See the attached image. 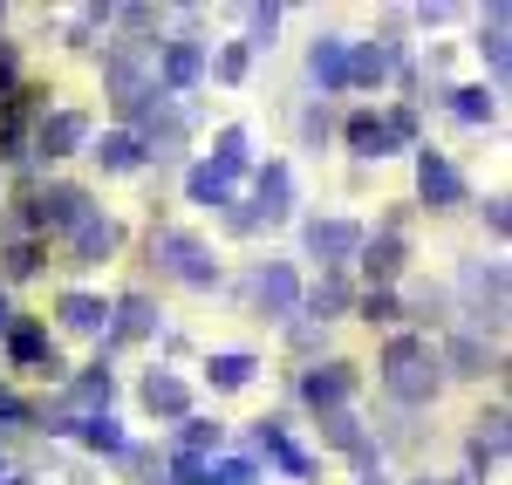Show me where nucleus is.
I'll return each mask as SVG.
<instances>
[{
    "label": "nucleus",
    "mask_w": 512,
    "mask_h": 485,
    "mask_svg": "<svg viewBox=\"0 0 512 485\" xmlns=\"http://www.w3.org/2000/svg\"><path fill=\"white\" fill-rule=\"evenodd\" d=\"M383 383H390L396 404H431L437 390H444V363H437L431 342H417V335H396L390 349H383Z\"/></svg>",
    "instance_id": "nucleus-1"
},
{
    "label": "nucleus",
    "mask_w": 512,
    "mask_h": 485,
    "mask_svg": "<svg viewBox=\"0 0 512 485\" xmlns=\"http://www.w3.org/2000/svg\"><path fill=\"white\" fill-rule=\"evenodd\" d=\"M458 287H465L472 315L492 328V335H499V328H506V260H465Z\"/></svg>",
    "instance_id": "nucleus-2"
},
{
    "label": "nucleus",
    "mask_w": 512,
    "mask_h": 485,
    "mask_svg": "<svg viewBox=\"0 0 512 485\" xmlns=\"http://www.w3.org/2000/svg\"><path fill=\"white\" fill-rule=\"evenodd\" d=\"M151 253H158V260H164V267H171V274H178L185 287H212V281H219V260H212V246L192 240V233H158V240H151Z\"/></svg>",
    "instance_id": "nucleus-3"
},
{
    "label": "nucleus",
    "mask_w": 512,
    "mask_h": 485,
    "mask_svg": "<svg viewBox=\"0 0 512 485\" xmlns=\"http://www.w3.org/2000/svg\"><path fill=\"white\" fill-rule=\"evenodd\" d=\"M103 76H110V96H117V110L130 117L158 82H144V41H123V48H110V62H103Z\"/></svg>",
    "instance_id": "nucleus-4"
},
{
    "label": "nucleus",
    "mask_w": 512,
    "mask_h": 485,
    "mask_svg": "<svg viewBox=\"0 0 512 485\" xmlns=\"http://www.w3.org/2000/svg\"><path fill=\"white\" fill-rule=\"evenodd\" d=\"M301 240H308V253H315L321 267L335 274L342 260H355V253H362V226H355V219H315Z\"/></svg>",
    "instance_id": "nucleus-5"
},
{
    "label": "nucleus",
    "mask_w": 512,
    "mask_h": 485,
    "mask_svg": "<svg viewBox=\"0 0 512 485\" xmlns=\"http://www.w3.org/2000/svg\"><path fill=\"white\" fill-rule=\"evenodd\" d=\"M417 192H424L431 212H444V205H465V178L451 171L444 151H417Z\"/></svg>",
    "instance_id": "nucleus-6"
},
{
    "label": "nucleus",
    "mask_w": 512,
    "mask_h": 485,
    "mask_svg": "<svg viewBox=\"0 0 512 485\" xmlns=\"http://www.w3.org/2000/svg\"><path fill=\"white\" fill-rule=\"evenodd\" d=\"M69 253H76V267H96V260H110V253H117V219H103V212L89 205L76 226H69Z\"/></svg>",
    "instance_id": "nucleus-7"
},
{
    "label": "nucleus",
    "mask_w": 512,
    "mask_h": 485,
    "mask_svg": "<svg viewBox=\"0 0 512 485\" xmlns=\"http://www.w3.org/2000/svg\"><path fill=\"white\" fill-rule=\"evenodd\" d=\"M82 212H89V199H82L76 185H55V192H41V199H28V226H48V233H69Z\"/></svg>",
    "instance_id": "nucleus-8"
},
{
    "label": "nucleus",
    "mask_w": 512,
    "mask_h": 485,
    "mask_svg": "<svg viewBox=\"0 0 512 485\" xmlns=\"http://www.w3.org/2000/svg\"><path fill=\"white\" fill-rule=\"evenodd\" d=\"M82 137H89V117H82V110H55V117L35 123V151L41 158H69Z\"/></svg>",
    "instance_id": "nucleus-9"
},
{
    "label": "nucleus",
    "mask_w": 512,
    "mask_h": 485,
    "mask_svg": "<svg viewBox=\"0 0 512 485\" xmlns=\"http://www.w3.org/2000/svg\"><path fill=\"white\" fill-rule=\"evenodd\" d=\"M308 76L321 82V96L349 89V41H342V35H321L315 48H308Z\"/></svg>",
    "instance_id": "nucleus-10"
},
{
    "label": "nucleus",
    "mask_w": 512,
    "mask_h": 485,
    "mask_svg": "<svg viewBox=\"0 0 512 485\" xmlns=\"http://www.w3.org/2000/svg\"><path fill=\"white\" fill-rule=\"evenodd\" d=\"M253 301H260L267 315H301V281H294V267H287V260H274V267L253 281Z\"/></svg>",
    "instance_id": "nucleus-11"
},
{
    "label": "nucleus",
    "mask_w": 512,
    "mask_h": 485,
    "mask_svg": "<svg viewBox=\"0 0 512 485\" xmlns=\"http://www.w3.org/2000/svg\"><path fill=\"white\" fill-rule=\"evenodd\" d=\"M287 205H294V178H287V164H267V171H260V205H253L246 219H253V226H280Z\"/></svg>",
    "instance_id": "nucleus-12"
},
{
    "label": "nucleus",
    "mask_w": 512,
    "mask_h": 485,
    "mask_svg": "<svg viewBox=\"0 0 512 485\" xmlns=\"http://www.w3.org/2000/svg\"><path fill=\"white\" fill-rule=\"evenodd\" d=\"M349 390H355L349 363H328V369H308V376H301V397H308L315 410H342V404H349Z\"/></svg>",
    "instance_id": "nucleus-13"
},
{
    "label": "nucleus",
    "mask_w": 512,
    "mask_h": 485,
    "mask_svg": "<svg viewBox=\"0 0 512 485\" xmlns=\"http://www.w3.org/2000/svg\"><path fill=\"white\" fill-rule=\"evenodd\" d=\"M233 178H239V164L205 158V164H192L185 192H192V205H233Z\"/></svg>",
    "instance_id": "nucleus-14"
},
{
    "label": "nucleus",
    "mask_w": 512,
    "mask_h": 485,
    "mask_svg": "<svg viewBox=\"0 0 512 485\" xmlns=\"http://www.w3.org/2000/svg\"><path fill=\"white\" fill-rule=\"evenodd\" d=\"M7 356H14L21 369H62V363H55V342H48V328H41V322H14V328H7Z\"/></svg>",
    "instance_id": "nucleus-15"
},
{
    "label": "nucleus",
    "mask_w": 512,
    "mask_h": 485,
    "mask_svg": "<svg viewBox=\"0 0 512 485\" xmlns=\"http://www.w3.org/2000/svg\"><path fill=\"white\" fill-rule=\"evenodd\" d=\"M144 410H151V417H185V410H192V390H185V376H171V369H151V376H144Z\"/></svg>",
    "instance_id": "nucleus-16"
},
{
    "label": "nucleus",
    "mask_w": 512,
    "mask_h": 485,
    "mask_svg": "<svg viewBox=\"0 0 512 485\" xmlns=\"http://www.w3.org/2000/svg\"><path fill=\"white\" fill-rule=\"evenodd\" d=\"M158 76L171 82V89H192V82L205 76V48H198V41H171L164 62H158Z\"/></svg>",
    "instance_id": "nucleus-17"
},
{
    "label": "nucleus",
    "mask_w": 512,
    "mask_h": 485,
    "mask_svg": "<svg viewBox=\"0 0 512 485\" xmlns=\"http://www.w3.org/2000/svg\"><path fill=\"white\" fill-rule=\"evenodd\" d=\"M437 363L451 369V376H485V369H492V349H485L478 335H451V342L437 349Z\"/></svg>",
    "instance_id": "nucleus-18"
},
{
    "label": "nucleus",
    "mask_w": 512,
    "mask_h": 485,
    "mask_svg": "<svg viewBox=\"0 0 512 485\" xmlns=\"http://www.w3.org/2000/svg\"><path fill=\"white\" fill-rule=\"evenodd\" d=\"M396 267H403V233H376V240H362V274L383 287L396 281Z\"/></svg>",
    "instance_id": "nucleus-19"
},
{
    "label": "nucleus",
    "mask_w": 512,
    "mask_h": 485,
    "mask_svg": "<svg viewBox=\"0 0 512 485\" xmlns=\"http://www.w3.org/2000/svg\"><path fill=\"white\" fill-rule=\"evenodd\" d=\"M349 151H355V158H390V151H396L390 123L369 117V110H362V117H349Z\"/></svg>",
    "instance_id": "nucleus-20"
},
{
    "label": "nucleus",
    "mask_w": 512,
    "mask_h": 485,
    "mask_svg": "<svg viewBox=\"0 0 512 485\" xmlns=\"http://www.w3.org/2000/svg\"><path fill=\"white\" fill-rule=\"evenodd\" d=\"M151 328H158V308H151L144 294H130L117 315H110V342H144Z\"/></svg>",
    "instance_id": "nucleus-21"
},
{
    "label": "nucleus",
    "mask_w": 512,
    "mask_h": 485,
    "mask_svg": "<svg viewBox=\"0 0 512 485\" xmlns=\"http://www.w3.org/2000/svg\"><path fill=\"white\" fill-rule=\"evenodd\" d=\"M383 76H390V48H383V41H362V48H355L349 41V82L355 89H376Z\"/></svg>",
    "instance_id": "nucleus-22"
},
{
    "label": "nucleus",
    "mask_w": 512,
    "mask_h": 485,
    "mask_svg": "<svg viewBox=\"0 0 512 485\" xmlns=\"http://www.w3.org/2000/svg\"><path fill=\"white\" fill-rule=\"evenodd\" d=\"M321 445H335V451H362L369 438H362V417H355L349 404L342 410H321Z\"/></svg>",
    "instance_id": "nucleus-23"
},
{
    "label": "nucleus",
    "mask_w": 512,
    "mask_h": 485,
    "mask_svg": "<svg viewBox=\"0 0 512 485\" xmlns=\"http://www.w3.org/2000/svg\"><path fill=\"white\" fill-rule=\"evenodd\" d=\"M62 322L76 328V335H103L110 328V308L96 294H62Z\"/></svg>",
    "instance_id": "nucleus-24"
},
{
    "label": "nucleus",
    "mask_w": 512,
    "mask_h": 485,
    "mask_svg": "<svg viewBox=\"0 0 512 485\" xmlns=\"http://www.w3.org/2000/svg\"><path fill=\"white\" fill-rule=\"evenodd\" d=\"M96 164H103V171H137V164H144V144H137L130 130H110V137L96 144Z\"/></svg>",
    "instance_id": "nucleus-25"
},
{
    "label": "nucleus",
    "mask_w": 512,
    "mask_h": 485,
    "mask_svg": "<svg viewBox=\"0 0 512 485\" xmlns=\"http://www.w3.org/2000/svg\"><path fill=\"white\" fill-rule=\"evenodd\" d=\"M253 356H239V349H226V356H212V363H205V376H212V390H246V383H253Z\"/></svg>",
    "instance_id": "nucleus-26"
},
{
    "label": "nucleus",
    "mask_w": 512,
    "mask_h": 485,
    "mask_svg": "<svg viewBox=\"0 0 512 485\" xmlns=\"http://www.w3.org/2000/svg\"><path fill=\"white\" fill-rule=\"evenodd\" d=\"M76 438L89 451H123V424L110 417V410H96V417H76Z\"/></svg>",
    "instance_id": "nucleus-27"
},
{
    "label": "nucleus",
    "mask_w": 512,
    "mask_h": 485,
    "mask_svg": "<svg viewBox=\"0 0 512 485\" xmlns=\"http://www.w3.org/2000/svg\"><path fill=\"white\" fill-rule=\"evenodd\" d=\"M110 390H117V383H110V369L96 363L89 376H76V383H69V404H89V417H96V410H110Z\"/></svg>",
    "instance_id": "nucleus-28"
},
{
    "label": "nucleus",
    "mask_w": 512,
    "mask_h": 485,
    "mask_svg": "<svg viewBox=\"0 0 512 485\" xmlns=\"http://www.w3.org/2000/svg\"><path fill=\"white\" fill-rule=\"evenodd\" d=\"M301 308H308V315H321V322H328V315H342V308H349V281H342V274H328L315 294H301Z\"/></svg>",
    "instance_id": "nucleus-29"
},
{
    "label": "nucleus",
    "mask_w": 512,
    "mask_h": 485,
    "mask_svg": "<svg viewBox=\"0 0 512 485\" xmlns=\"http://www.w3.org/2000/svg\"><path fill=\"white\" fill-rule=\"evenodd\" d=\"M478 48H485L492 76L506 82V7H492V21H485V35H478Z\"/></svg>",
    "instance_id": "nucleus-30"
},
{
    "label": "nucleus",
    "mask_w": 512,
    "mask_h": 485,
    "mask_svg": "<svg viewBox=\"0 0 512 485\" xmlns=\"http://www.w3.org/2000/svg\"><path fill=\"white\" fill-rule=\"evenodd\" d=\"M451 110H458L465 123H492L499 96H492V89H451Z\"/></svg>",
    "instance_id": "nucleus-31"
},
{
    "label": "nucleus",
    "mask_w": 512,
    "mask_h": 485,
    "mask_svg": "<svg viewBox=\"0 0 512 485\" xmlns=\"http://www.w3.org/2000/svg\"><path fill=\"white\" fill-rule=\"evenodd\" d=\"M362 322H403V301H396L390 287H369L362 294Z\"/></svg>",
    "instance_id": "nucleus-32"
},
{
    "label": "nucleus",
    "mask_w": 512,
    "mask_h": 485,
    "mask_svg": "<svg viewBox=\"0 0 512 485\" xmlns=\"http://www.w3.org/2000/svg\"><path fill=\"white\" fill-rule=\"evenodd\" d=\"M205 485H260V465L253 458H226V465H212Z\"/></svg>",
    "instance_id": "nucleus-33"
},
{
    "label": "nucleus",
    "mask_w": 512,
    "mask_h": 485,
    "mask_svg": "<svg viewBox=\"0 0 512 485\" xmlns=\"http://www.w3.org/2000/svg\"><path fill=\"white\" fill-rule=\"evenodd\" d=\"M0 260H7V274H35V267H41V246L35 240H14Z\"/></svg>",
    "instance_id": "nucleus-34"
},
{
    "label": "nucleus",
    "mask_w": 512,
    "mask_h": 485,
    "mask_svg": "<svg viewBox=\"0 0 512 485\" xmlns=\"http://www.w3.org/2000/svg\"><path fill=\"white\" fill-rule=\"evenodd\" d=\"M212 158H219V164H239V171H246V130H239V123H233V130H219V151H212Z\"/></svg>",
    "instance_id": "nucleus-35"
},
{
    "label": "nucleus",
    "mask_w": 512,
    "mask_h": 485,
    "mask_svg": "<svg viewBox=\"0 0 512 485\" xmlns=\"http://www.w3.org/2000/svg\"><path fill=\"white\" fill-rule=\"evenodd\" d=\"M212 445H219V424H205V417H185V451L198 458V451H212Z\"/></svg>",
    "instance_id": "nucleus-36"
},
{
    "label": "nucleus",
    "mask_w": 512,
    "mask_h": 485,
    "mask_svg": "<svg viewBox=\"0 0 512 485\" xmlns=\"http://www.w3.org/2000/svg\"><path fill=\"white\" fill-rule=\"evenodd\" d=\"M171 485H205V458L178 451V458H171Z\"/></svg>",
    "instance_id": "nucleus-37"
},
{
    "label": "nucleus",
    "mask_w": 512,
    "mask_h": 485,
    "mask_svg": "<svg viewBox=\"0 0 512 485\" xmlns=\"http://www.w3.org/2000/svg\"><path fill=\"white\" fill-rule=\"evenodd\" d=\"M499 445H506V438H472V479H485V472L499 465Z\"/></svg>",
    "instance_id": "nucleus-38"
},
{
    "label": "nucleus",
    "mask_w": 512,
    "mask_h": 485,
    "mask_svg": "<svg viewBox=\"0 0 512 485\" xmlns=\"http://www.w3.org/2000/svg\"><path fill=\"white\" fill-rule=\"evenodd\" d=\"M274 28H280V7H253V48H274Z\"/></svg>",
    "instance_id": "nucleus-39"
},
{
    "label": "nucleus",
    "mask_w": 512,
    "mask_h": 485,
    "mask_svg": "<svg viewBox=\"0 0 512 485\" xmlns=\"http://www.w3.org/2000/svg\"><path fill=\"white\" fill-rule=\"evenodd\" d=\"M103 21H110V7H82L76 21H69V41H89L96 28H103Z\"/></svg>",
    "instance_id": "nucleus-40"
},
{
    "label": "nucleus",
    "mask_w": 512,
    "mask_h": 485,
    "mask_svg": "<svg viewBox=\"0 0 512 485\" xmlns=\"http://www.w3.org/2000/svg\"><path fill=\"white\" fill-rule=\"evenodd\" d=\"M280 458V472H294V479H315V458H308V451H294V445H280L274 451Z\"/></svg>",
    "instance_id": "nucleus-41"
},
{
    "label": "nucleus",
    "mask_w": 512,
    "mask_h": 485,
    "mask_svg": "<svg viewBox=\"0 0 512 485\" xmlns=\"http://www.w3.org/2000/svg\"><path fill=\"white\" fill-rule=\"evenodd\" d=\"M246 62H253V48H226V55H219V76H226V82H246Z\"/></svg>",
    "instance_id": "nucleus-42"
},
{
    "label": "nucleus",
    "mask_w": 512,
    "mask_h": 485,
    "mask_svg": "<svg viewBox=\"0 0 512 485\" xmlns=\"http://www.w3.org/2000/svg\"><path fill=\"white\" fill-rule=\"evenodd\" d=\"M383 123H390L396 144H417V110H396V117H383Z\"/></svg>",
    "instance_id": "nucleus-43"
},
{
    "label": "nucleus",
    "mask_w": 512,
    "mask_h": 485,
    "mask_svg": "<svg viewBox=\"0 0 512 485\" xmlns=\"http://www.w3.org/2000/svg\"><path fill=\"white\" fill-rule=\"evenodd\" d=\"M14 96V41H0V103Z\"/></svg>",
    "instance_id": "nucleus-44"
},
{
    "label": "nucleus",
    "mask_w": 512,
    "mask_h": 485,
    "mask_svg": "<svg viewBox=\"0 0 512 485\" xmlns=\"http://www.w3.org/2000/svg\"><path fill=\"white\" fill-rule=\"evenodd\" d=\"M485 226H492V233L506 240V226H512V219H506V199H485Z\"/></svg>",
    "instance_id": "nucleus-45"
},
{
    "label": "nucleus",
    "mask_w": 512,
    "mask_h": 485,
    "mask_svg": "<svg viewBox=\"0 0 512 485\" xmlns=\"http://www.w3.org/2000/svg\"><path fill=\"white\" fill-rule=\"evenodd\" d=\"M410 308H417V315H437V308H444V294H437V287H417V294H410Z\"/></svg>",
    "instance_id": "nucleus-46"
},
{
    "label": "nucleus",
    "mask_w": 512,
    "mask_h": 485,
    "mask_svg": "<svg viewBox=\"0 0 512 485\" xmlns=\"http://www.w3.org/2000/svg\"><path fill=\"white\" fill-rule=\"evenodd\" d=\"M328 123H335V117H328V103H321V110H308V123H301V130H308V137H328Z\"/></svg>",
    "instance_id": "nucleus-47"
},
{
    "label": "nucleus",
    "mask_w": 512,
    "mask_h": 485,
    "mask_svg": "<svg viewBox=\"0 0 512 485\" xmlns=\"http://www.w3.org/2000/svg\"><path fill=\"white\" fill-rule=\"evenodd\" d=\"M7 328H14V308H7V294H0V335H7Z\"/></svg>",
    "instance_id": "nucleus-48"
},
{
    "label": "nucleus",
    "mask_w": 512,
    "mask_h": 485,
    "mask_svg": "<svg viewBox=\"0 0 512 485\" xmlns=\"http://www.w3.org/2000/svg\"><path fill=\"white\" fill-rule=\"evenodd\" d=\"M417 485H465V479H417Z\"/></svg>",
    "instance_id": "nucleus-49"
},
{
    "label": "nucleus",
    "mask_w": 512,
    "mask_h": 485,
    "mask_svg": "<svg viewBox=\"0 0 512 485\" xmlns=\"http://www.w3.org/2000/svg\"><path fill=\"white\" fill-rule=\"evenodd\" d=\"M362 485H390V479H383V472H369V479H362Z\"/></svg>",
    "instance_id": "nucleus-50"
},
{
    "label": "nucleus",
    "mask_w": 512,
    "mask_h": 485,
    "mask_svg": "<svg viewBox=\"0 0 512 485\" xmlns=\"http://www.w3.org/2000/svg\"><path fill=\"white\" fill-rule=\"evenodd\" d=\"M0 485H28V479H0Z\"/></svg>",
    "instance_id": "nucleus-51"
},
{
    "label": "nucleus",
    "mask_w": 512,
    "mask_h": 485,
    "mask_svg": "<svg viewBox=\"0 0 512 485\" xmlns=\"http://www.w3.org/2000/svg\"><path fill=\"white\" fill-rule=\"evenodd\" d=\"M0 479H7V472H0Z\"/></svg>",
    "instance_id": "nucleus-52"
}]
</instances>
